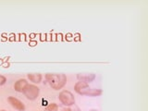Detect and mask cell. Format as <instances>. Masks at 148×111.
Returning a JSON list of instances; mask_svg holds the SVG:
<instances>
[{
  "mask_svg": "<svg viewBox=\"0 0 148 111\" xmlns=\"http://www.w3.org/2000/svg\"><path fill=\"white\" fill-rule=\"evenodd\" d=\"M92 88L89 86L88 83L82 82H76V84L74 85V90L76 92H78L79 95H88L91 91Z\"/></svg>",
  "mask_w": 148,
  "mask_h": 111,
  "instance_id": "cell-4",
  "label": "cell"
},
{
  "mask_svg": "<svg viewBox=\"0 0 148 111\" xmlns=\"http://www.w3.org/2000/svg\"><path fill=\"white\" fill-rule=\"evenodd\" d=\"M62 111H71V108H65V109H63Z\"/></svg>",
  "mask_w": 148,
  "mask_h": 111,
  "instance_id": "cell-13",
  "label": "cell"
},
{
  "mask_svg": "<svg viewBox=\"0 0 148 111\" xmlns=\"http://www.w3.org/2000/svg\"><path fill=\"white\" fill-rule=\"evenodd\" d=\"M102 95V90L100 89H91L90 92H89V96H92V97H95V96H99Z\"/></svg>",
  "mask_w": 148,
  "mask_h": 111,
  "instance_id": "cell-10",
  "label": "cell"
},
{
  "mask_svg": "<svg viewBox=\"0 0 148 111\" xmlns=\"http://www.w3.org/2000/svg\"><path fill=\"white\" fill-rule=\"evenodd\" d=\"M79 82H82L85 83H90L95 79V74L94 73H79L77 75Z\"/></svg>",
  "mask_w": 148,
  "mask_h": 111,
  "instance_id": "cell-6",
  "label": "cell"
},
{
  "mask_svg": "<svg viewBox=\"0 0 148 111\" xmlns=\"http://www.w3.org/2000/svg\"><path fill=\"white\" fill-rule=\"evenodd\" d=\"M58 106L56 103H51L45 108V111H58Z\"/></svg>",
  "mask_w": 148,
  "mask_h": 111,
  "instance_id": "cell-9",
  "label": "cell"
},
{
  "mask_svg": "<svg viewBox=\"0 0 148 111\" xmlns=\"http://www.w3.org/2000/svg\"><path fill=\"white\" fill-rule=\"evenodd\" d=\"M45 79L54 90L62 89L67 82V77L64 73H47Z\"/></svg>",
  "mask_w": 148,
  "mask_h": 111,
  "instance_id": "cell-1",
  "label": "cell"
},
{
  "mask_svg": "<svg viewBox=\"0 0 148 111\" xmlns=\"http://www.w3.org/2000/svg\"><path fill=\"white\" fill-rule=\"evenodd\" d=\"M90 111H98V110H97V109H91Z\"/></svg>",
  "mask_w": 148,
  "mask_h": 111,
  "instance_id": "cell-14",
  "label": "cell"
},
{
  "mask_svg": "<svg viewBox=\"0 0 148 111\" xmlns=\"http://www.w3.org/2000/svg\"><path fill=\"white\" fill-rule=\"evenodd\" d=\"M6 82H7V78L5 76H3V75H0V85L5 84Z\"/></svg>",
  "mask_w": 148,
  "mask_h": 111,
  "instance_id": "cell-11",
  "label": "cell"
},
{
  "mask_svg": "<svg viewBox=\"0 0 148 111\" xmlns=\"http://www.w3.org/2000/svg\"><path fill=\"white\" fill-rule=\"evenodd\" d=\"M58 99L64 106H71L75 104V97L72 95V92L67 90H64L59 92Z\"/></svg>",
  "mask_w": 148,
  "mask_h": 111,
  "instance_id": "cell-2",
  "label": "cell"
},
{
  "mask_svg": "<svg viewBox=\"0 0 148 111\" xmlns=\"http://www.w3.org/2000/svg\"><path fill=\"white\" fill-rule=\"evenodd\" d=\"M8 101L9 102V104H10L15 109H17L18 111H24L25 110L24 104H23L21 100H18V98H16V97L9 96L8 98Z\"/></svg>",
  "mask_w": 148,
  "mask_h": 111,
  "instance_id": "cell-5",
  "label": "cell"
},
{
  "mask_svg": "<svg viewBox=\"0 0 148 111\" xmlns=\"http://www.w3.org/2000/svg\"><path fill=\"white\" fill-rule=\"evenodd\" d=\"M27 77L34 83H40L42 81V75L40 73H29L27 74Z\"/></svg>",
  "mask_w": 148,
  "mask_h": 111,
  "instance_id": "cell-8",
  "label": "cell"
},
{
  "mask_svg": "<svg viewBox=\"0 0 148 111\" xmlns=\"http://www.w3.org/2000/svg\"><path fill=\"white\" fill-rule=\"evenodd\" d=\"M0 111H6V110H0Z\"/></svg>",
  "mask_w": 148,
  "mask_h": 111,
  "instance_id": "cell-15",
  "label": "cell"
},
{
  "mask_svg": "<svg viewBox=\"0 0 148 111\" xmlns=\"http://www.w3.org/2000/svg\"><path fill=\"white\" fill-rule=\"evenodd\" d=\"M28 85V82L25 80V79H20L18 80L15 84H14V89L17 92H23L24 88Z\"/></svg>",
  "mask_w": 148,
  "mask_h": 111,
  "instance_id": "cell-7",
  "label": "cell"
},
{
  "mask_svg": "<svg viewBox=\"0 0 148 111\" xmlns=\"http://www.w3.org/2000/svg\"><path fill=\"white\" fill-rule=\"evenodd\" d=\"M22 92L24 94V95L26 96L27 99L35 100L39 95L40 89H39V87H37L34 84H28L24 88V90H23Z\"/></svg>",
  "mask_w": 148,
  "mask_h": 111,
  "instance_id": "cell-3",
  "label": "cell"
},
{
  "mask_svg": "<svg viewBox=\"0 0 148 111\" xmlns=\"http://www.w3.org/2000/svg\"><path fill=\"white\" fill-rule=\"evenodd\" d=\"M71 111H81V109L79 108H77V106H75L74 108H71Z\"/></svg>",
  "mask_w": 148,
  "mask_h": 111,
  "instance_id": "cell-12",
  "label": "cell"
}]
</instances>
